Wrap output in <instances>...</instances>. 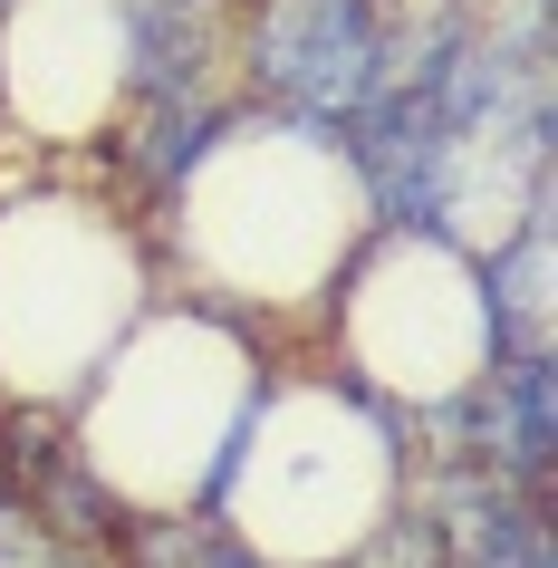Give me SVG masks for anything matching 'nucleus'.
<instances>
[{
	"label": "nucleus",
	"mask_w": 558,
	"mask_h": 568,
	"mask_svg": "<svg viewBox=\"0 0 558 568\" xmlns=\"http://www.w3.org/2000/svg\"><path fill=\"white\" fill-rule=\"evenodd\" d=\"M481 453H491L500 473H520V481L549 473V357L539 347L491 366V386H481Z\"/></svg>",
	"instance_id": "obj_2"
},
{
	"label": "nucleus",
	"mask_w": 558,
	"mask_h": 568,
	"mask_svg": "<svg viewBox=\"0 0 558 568\" xmlns=\"http://www.w3.org/2000/svg\"><path fill=\"white\" fill-rule=\"evenodd\" d=\"M453 549H463V568H549V530L520 501H500V491H471L463 501Z\"/></svg>",
	"instance_id": "obj_3"
},
{
	"label": "nucleus",
	"mask_w": 558,
	"mask_h": 568,
	"mask_svg": "<svg viewBox=\"0 0 558 568\" xmlns=\"http://www.w3.org/2000/svg\"><path fill=\"white\" fill-rule=\"evenodd\" d=\"M241 59H251V88L280 97L290 116L347 125L356 106L385 88L395 39H385V10H376V0H261Z\"/></svg>",
	"instance_id": "obj_1"
}]
</instances>
